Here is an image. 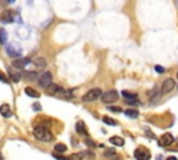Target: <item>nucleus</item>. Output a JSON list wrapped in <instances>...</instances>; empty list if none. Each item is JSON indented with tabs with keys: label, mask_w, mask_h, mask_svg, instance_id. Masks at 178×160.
I'll return each mask as SVG.
<instances>
[{
	"label": "nucleus",
	"mask_w": 178,
	"mask_h": 160,
	"mask_svg": "<svg viewBox=\"0 0 178 160\" xmlns=\"http://www.w3.org/2000/svg\"><path fill=\"white\" fill-rule=\"evenodd\" d=\"M33 136L42 142H50L53 139V134L46 127H43V125H39V127H36L33 130Z\"/></svg>",
	"instance_id": "obj_1"
},
{
	"label": "nucleus",
	"mask_w": 178,
	"mask_h": 160,
	"mask_svg": "<svg viewBox=\"0 0 178 160\" xmlns=\"http://www.w3.org/2000/svg\"><path fill=\"white\" fill-rule=\"evenodd\" d=\"M102 89L100 88H93V89H91L89 92H86V93L84 95V98H82V100L84 102H95V100H98L100 96H102Z\"/></svg>",
	"instance_id": "obj_2"
},
{
	"label": "nucleus",
	"mask_w": 178,
	"mask_h": 160,
	"mask_svg": "<svg viewBox=\"0 0 178 160\" xmlns=\"http://www.w3.org/2000/svg\"><path fill=\"white\" fill-rule=\"evenodd\" d=\"M38 84L42 88H49L52 85V74L49 73V71L40 74V75L38 77Z\"/></svg>",
	"instance_id": "obj_3"
},
{
	"label": "nucleus",
	"mask_w": 178,
	"mask_h": 160,
	"mask_svg": "<svg viewBox=\"0 0 178 160\" xmlns=\"http://www.w3.org/2000/svg\"><path fill=\"white\" fill-rule=\"evenodd\" d=\"M100 98H102V100L105 103H114L118 99V93L116 91H107L105 93H102Z\"/></svg>",
	"instance_id": "obj_4"
},
{
	"label": "nucleus",
	"mask_w": 178,
	"mask_h": 160,
	"mask_svg": "<svg viewBox=\"0 0 178 160\" xmlns=\"http://www.w3.org/2000/svg\"><path fill=\"white\" fill-rule=\"evenodd\" d=\"M31 63V58L29 57H20V58H15L14 61H13V66L15 70L17 68H24V67H27Z\"/></svg>",
	"instance_id": "obj_5"
},
{
	"label": "nucleus",
	"mask_w": 178,
	"mask_h": 160,
	"mask_svg": "<svg viewBox=\"0 0 178 160\" xmlns=\"http://www.w3.org/2000/svg\"><path fill=\"white\" fill-rule=\"evenodd\" d=\"M175 86V81L171 80V78H167V80H164V82L161 84V93H168L174 89Z\"/></svg>",
	"instance_id": "obj_6"
},
{
	"label": "nucleus",
	"mask_w": 178,
	"mask_h": 160,
	"mask_svg": "<svg viewBox=\"0 0 178 160\" xmlns=\"http://www.w3.org/2000/svg\"><path fill=\"white\" fill-rule=\"evenodd\" d=\"M135 159L136 160H149L150 159V153L146 149H136L135 150Z\"/></svg>",
	"instance_id": "obj_7"
},
{
	"label": "nucleus",
	"mask_w": 178,
	"mask_h": 160,
	"mask_svg": "<svg viewBox=\"0 0 178 160\" xmlns=\"http://www.w3.org/2000/svg\"><path fill=\"white\" fill-rule=\"evenodd\" d=\"M7 71H8V77H7V78H10L13 82H20V80H21V74H20L18 71L14 68V67H8Z\"/></svg>",
	"instance_id": "obj_8"
},
{
	"label": "nucleus",
	"mask_w": 178,
	"mask_h": 160,
	"mask_svg": "<svg viewBox=\"0 0 178 160\" xmlns=\"http://www.w3.org/2000/svg\"><path fill=\"white\" fill-rule=\"evenodd\" d=\"M6 52H7L8 56H11V57H17V58L21 57V49H17L14 45H7Z\"/></svg>",
	"instance_id": "obj_9"
},
{
	"label": "nucleus",
	"mask_w": 178,
	"mask_h": 160,
	"mask_svg": "<svg viewBox=\"0 0 178 160\" xmlns=\"http://www.w3.org/2000/svg\"><path fill=\"white\" fill-rule=\"evenodd\" d=\"M13 20H14V17H13L11 10L3 11V14L0 15V21L3 22V24H13Z\"/></svg>",
	"instance_id": "obj_10"
},
{
	"label": "nucleus",
	"mask_w": 178,
	"mask_h": 160,
	"mask_svg": "<svg viewBox=\"0 0 178 160\" xmlns=\"http://www.w3.org/2000/svg\"><path fill=\"white\" fill-rule=\"evenodd\" d=\"M173 142H174V138L171 134H163L160 138V145L161 146H170L173 145Z\"/></svg>",
	"instance_id": "obj_11"
},
{
	"label": "nucleus",
	"mask_w": 178,
	"mask_h": 160,
	"mask_svg": "<svg viewBox=\"0 0 178 160\" xmlns=\"http://www.w3.org/2000/svg\"><path fill=\"white\" fill-rule=\"evenodd\" d=\"M0 114L3 117H6V118H8V117H11V107L6 103V105H2L0 106Z\"/></svg>",
	"instance_id": "obj_12"
},
{
	"label": "nucleus",
	"mask_w": 178,
	"mask_h": 160,
	"mask_svg": "<svg viewBox=\"0 0 178 160\" xmlns=\"http://www.w3.org/2000/svg\"><path fill=\"white\" fill-rule=\"evenodd\" d=\"M31 63H33L35 66L38 67V68H45L46 67V60H45L43 57H35L33 60H31Z\"/></svg>",
	"instance_id": "obj_13"
},
{
	"label": "nucleus",
	"mask_w": 178,
	"mask_h": 160,
	"mask_svg": "<svg viewBox=\"0 0 178 160\" xmlns=\"http://www.w3.org/2000/svg\"><path fill=\"white\" fill-rule=\"evenodd\" d=\"M49 93H52V95H58L60 92L63 91V88L61 86H58V85H56V84H52L50 86H49Z\"/></svg>",
	"instance_id": "obj_14"
},
{
	"label": "nucleus",
	"mask_w": 178,
	"mask_h": 160,
	"mask_svg": "<svg viewBox=\"0 0 178 160\" xmlns=\"http://www.w3.org/2000/svg\"><path fill=\"white\" fill-rule=\"evenodd\" d=\"M105 156H106V159H109V160H120L118 155L116 152H113V150H106Z\"/></svg>",
	"instance_id": "obj_15"
},
{
	"label": "nucleus",
	"mask_w": 178,
	"mask_h": 160,
	"mask_svg": "<svg viewBox=\"0 0 178 160\" xmlns=\"http://www.w3.org/2000/svg\"><path fill=\"white\" fill-rule=\"evenodd\" d=\"M25 93L28 95V96H31V98H39V92L35 91V89L31 88V86H27L25 88Z\"/></svg>",
	"instance_id": "obj_16"
},
{
	"label": "nucleus",
	"mask_w": 178,
	"mask_h": 160,
	"mask_svg": "<svg viewBox=\"0 0 178 160\" xmlns=\"http://www.w3.org/2000/svg\"><path fill=\"white\" fill-rule=\"evenodd\" d=\"M124 113H125V116L131 117V118H136V117L139 116V111L136 109H128V110H125Z\"/></svg>",
	"instance_id": "obj_17"
},
{
	"label": "nucleus",
	"mask_w": 178,
	"mask_h": 160,
	"mask_svg": "<svg viewBox=\"0 0 178 160\" xmlns=\"http://www.w3.org/2000/svg\"><path fill=\"white\" fill-rule=\"evenodd\" d=\"M110 142L116 146H123L124 145V139L120 138V136H111V138H110Z\"/></svg>",
	"instance_id": "obj_18"
},
{
	"label": "nucleus",
	"mask_w": 178,
	"mask_h": 160,
	"mask_svg": "<svg viewBox=\"0 0 178 160\" xmlns=\"http://www.w3.org/2000/svg\"><path fill=\"white\" fill-rule=\"evenodd\" d=\"M24 77L29 81H33V80H36L38 78V74L35 73V71H25V73H24Z\"/></svg>",
	"instance_id": "obj_19"
},
{
	"label": "nucleus",
	"mask_w": 178,
	"mask_h": 160,
	"mask_svg": "<svg viewBox=\"0 0 178 160\" xmlns=\"http://www.w3.org/2000/svg\"><path fill=\"white\" fill-rule=\"evenodd\" d=\"M75 128H77V131L80 132V134L86 135V130H85V125H84V123H82V121H78V123H77V125H75Z\"/></svg>",
	"instance_id": "obj_20"
},
{
	"label": "nucleus",
	"mask_w": 178,
	"mask_h": 160,
	"mask_svg": "<svg viewBox=\"0 0 178 160\" xmlns=\"http://www.w3.org/2000/svg\"><path fill=\"white\" fill-rule=\"evenodd\" d=\"M67 150V146L64 143H56L55 145V152L57 153H64Z\"/></svg>",
	"instance_id": "obj_21"
},
{
	"label": "nucleus",
	"mask_w": 178,
	"mask_h": 160,
	"mask_svg": "<svg viewBox=\"0 0 178 160\" xmlns=\"http://www.w3.org/2000/svg\"><path fill=\"white\" fill-rule=\"evenodd\" d=\"M6 40H7V32L4 29H0V43L6 45Z\"/></svg>",
	"instance_id": "obj_22"
},
{
	"label": "nucleus",
	"mask_w": 178,
	"mask_h": 160,
	"mask_svg": "<svg viewBox=\"0 0 178 160\" xmlns=\"http://www.w3.org/2000/svg\"><path fill=\"white\" fill-rule=\"evenodd\" d=\"M124 96V98H127V100H131V99H138V96L135 93H130V92H123L121 93Z\"/></svg>",
	"instance_id": "obj_23"
},
{
	"label": "nucleus",
	"mask_w": 178,
	"mask_h": 160,
	"mask_svg": "<svg viewBox=\"0 0 178 160\" xmlns=\"http://www.w3.org/2000/svg\"><path fill=\"white\" fill-rule=\"evenodd\" d=\"M103 121H105V123L107 124V125H117L116 121L113 120V118H110V117H107V116L103 117Z\"/></svg>",
	"instance_id": "obj_24"
},
{
	"label": "nucleus",
	"mask_w": 178,
	"mask_h": 160,
	"mask_svg": "<svg viewBox=\"0 0 178 160\" xmlns=\"http://www.w3.org/2000/svg\"><path fill=\"white\" fill-rule=\"evenodd\" d=\"M109 110H110V111H114V113H121V111H123L120 107H116V106H110Z\"/></svg>",
	"instance_id": "obj_25"
},
{
	"label": "nucleus",
	"mask_w": 178,
	"mask_h": 160,
	"mask_svg": "<svg viewBox=\"0 0 178 160\" xmlns=\"http://www.w3.org/2000/svg\"><path fill=\"white\" fill-rule=\"evenodd\" d=\"M0 81H2V82H8V78L6 77V74L2 73V71H0Z\"/></svg>",
	"instance_id": "obj_26"
},
{
	"label": "nucleus",
	"mask_w": 178,
	"mask_h": 160,
	"mask_svg": "<svg viewBox=\"0 0 178 160\" xmlns=\"http://www.w3.org/2000/svg\"><path fill=\"white\" fill-rule=\"evenodd\" d=\"M85 143H86V145L89 146V148H95V146H98L93 141H91V139H86V141H85Z\"/></svg>",
	"instance_id": "obj_27"
},
{
	"label": "nucleus",
	"mask_w": 178,
	"mask_h": 160,
	"mask_svg": "<svg viewBox=\"0 0 178 160\" xmlns=\"http://www.w3.org/2000/svg\"><path fill=\"white\" fill-rule=\"evenodd\" d=\"M155 70H156L157 73H160V74H161V73H164V68H163L161 66H156V67H155Z\"/></svg>",
	"instance_id": "obj_28"
},
{
	"label": "nucleus",
	"mask_w": 178,
	"mask_h": 160,
	"mask_svg": "<svg viewBox=\"0 0 178 160\" xmlns=\"http://www.w3.org/2000/svg\"><path fill=\"white\" fill-rule=\"evenodd\" d=\"M127 103H128V105H139V102L136 100V99H135V100H134V99H131V100H127Z\"/></svg>",
	"instance_id": "obj_29"
},
{
	"label": "nucleus",
	"mask_w": 178,
	"mask_h": 160,
	"mask_svg": "<svg viewBox=\"0 0 178 160\" xmlns=\"http://www.w3.org/2000/svg\"><path fill=\"white\" fill-rule=\"evenodd\" d=\"M33 110L39 111V110H40V105H39V103H35V105H33Z\"/></svg>",
	"instance_id": "obj_30"
},
{
	"label": "nucleus",
	"mask_w": 178,
	"mask_h": 160,
	"mask_svg": "<svg viewBox=\"0 0 178 160\" xmlns=\"http://www.w3.org/2000/svg\"><path fill=\"white\" fill-rule=\"evenodd\" d=\"M167 160H178L177 157H174V156H170V157H167Z\"/></svg>",
	"instance_id": "obj_31"
},
{
	"label": "nucleus",
	"mask_w": 178,
	"mask_h": 160,
	"mask_svg": "<svg viewBox=\"0 0 178 160\" xmlns=\"http://www.w3.org/2000/svg\"><path fill=\"white\" fill-rule=\"evenodd\" d=\"M0 160H4V157H3V155H2V152H0Z\"/></svg>",
	"instance_id": "obj_32"
},
{
	"label": "nucleus",
	"mask_w": 178,
	"mask_h": 160,
	"mask_svg": "<svg viewBox=\"0 0 178 160\" xmlns=\"http://www.w3.org/2000/svg\"><path fill=\"white\" fill-rule=\"evenodd\" d=\"M177 78H178V74H177Z\"/></svg>",
	"instance_id": "obj_33"
}]
</instances>
